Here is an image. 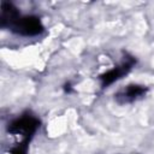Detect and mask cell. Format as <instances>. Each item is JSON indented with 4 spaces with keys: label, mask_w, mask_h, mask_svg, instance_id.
I'll list each match as a JSON object with an SVG mask.
<instances>
[{
    "label": "cell",
    "mask_w": 154,
    "mask_h": 154,
    "mask_svg": "<svg viewBox=\"0 0 154 154\" xmlns=\"http://www.w3.org/2000/svg\"><path fill=\"white\" fill-rule=\"evenodd\" d=\"M40 122L36 117L30 116V114H24L20 118L14 119L10 125H8V131L13 135H20L23 141L29 142L30 137L35 134Z\"/></svg>",
    "instance_id": "1"
},
{
    "label": "cell",
    "mask_w": 154,
    "mask_h": 154,
    "mask_svg": "<svg viewBox=\"0 0 154 154\" xmlns=\"http://www.w3.org/2000/svg\"><path fill=\"white\" fill-rule=\"evenodd\" d=\"M147 93V87L141 84H129L124 89L119 90L116 94V100L119 103H130L141 97H143Z\"/></svg>",
    "instance_id": "3"
},
{
    "label": "cell",
    "mask_w": 154,
    "mask_h": 154,
    "mask_svg": "<svg viewBox=\"0 0 154 154\" xmlns=\"http://www.w3.org/2000/svg\"><path fill=\"white\" fill-rule=\"evenodd\" d=\"M132 65H134V59H126L120 65H118V66L108 70L103 75H101L100 79H101L102 87H107V85L114 83L116 81H118L119 78H122V76H124L125 73H128L130 71Z\"/></svg>",
    "instance_id": "4"
},
{
    "label": "cell",
    "mask_w": 154,
    "mask_h": 154,
    "mask_svg": "<svg viewBox=\"0 0 154 154\" xmlns=\"http://www.w3.org/2000/svg\"><path fill=\"white\" fill-rule=\"evenodd\" d=\"M10 29L23 36H35L43 31V25L37 17H34V16L20 17L19 16L16 19V22L10 26Z\"/></svg>",
    "instance_id": "2"
}]
</instances>
